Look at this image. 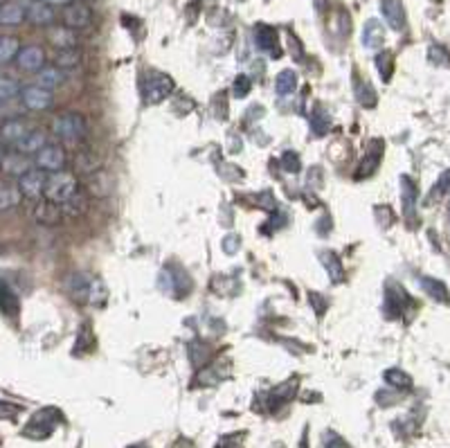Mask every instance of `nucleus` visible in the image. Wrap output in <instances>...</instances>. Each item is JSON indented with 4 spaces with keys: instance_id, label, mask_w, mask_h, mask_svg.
Here are the masks:
<instances>
[{
    "instance_id": "13",
    "label": "nucleus",
    "mask_w": 450,
    "mask_h": 448,
    "mask_svg": "<svg viewBox=\"0 0 450 448\" xmlns=\"http://www.w3.org/2000/svg\"><path fill=\"white\" fill-rule=\"evenodd\" d=\"M113 187H115V181H113V176L106 169H100V172L86 176V192L90 194V199L111 197Z\"/></svg>"
},
{
    "instance_id": "18",
    "label": "nucleus",
    "mask_w": 450,
    "mask_h": 448,
    "mask_svg": "<svg viewBox=\"0 0 450 448\" xmlns=\"http://www.w3.org/2000/svg\"><path fill=\"white\" fill-rule=\"evenodd\" d=\"M252 36H255V45L257 50L266 52L268 56H280V43H277V32L268 25H257L255 32H252Z\"/></svg>"
},
{
    "instance_id": "28",
    "label": "nucleus",
    "mask_w": 450,
    "mask_h": 448,
    "mask_svg": "<svg viewBox=\"0 0 450 448\" xmlns=\"http://www.w3.org/2000/svg\"><path fill=\"white\" fill-rule=\"evenodd\" d=\"M21 52V41L12 34H0V66L16 61Z\"/></svg>"
},
{
    "instance_id": "29",
    "label": "nucleus",
    "mask_w": 450,
    "mask_h": 448,
    "mask_svg": "<svg viewBox=\"0 0 450 448\" xmlns=\"http://www.w3.org/2000/svg\"><path fill=\"white\" fill-rule=\"evenodd\" d=\"M52 66L61 68V70H72L81 66V52L77 47H68V50H56L52 56Z\"/></svg>"
},
{
    "instance_id": "33",
    "label": "nucleus",
    "mask_w": 450,
    "mask_h": 448,
    "mask_svg": "<svg viewBox=\"0 0 450 448\" xmlns=\"http://www.w3.org/2000/svg\"><path fill=\"white\" fill-rule=\"evenodd\" d=\"M331 126V117L322 106H315V111L311 113V131L315 135H324Z\"/></svg>"
},
{
    "instance_id": "37",
    "label": "nucleus",
    "mask_w": 450,
    "mask_h": 448,
    "mask_svg": "<svg viewBox=\"0 0 450 448\" xmlns=\"http://www.w3.org/2000/svg\"><path fill=\"white\" fill-rule=\"evenodd\" d=\"M401 197H403V205H405V216H412L414 210V183L407 176H401Z\"/></svg>"
},
{
    "instance_id": "36",
    "label": "nucleus",
    "mask_w": 450,
    "mask_h": 448,
    "mask_svg": "<svg viewBox=\"0 0 450 448\" xmlns=\"http://www.w3.org/2000/svg\"><path fill=\"white\" fill-rule=\"evenodd\" d=\"M106 300H109V289L102 280L93 277V284H90V293H88V304L93 306H102Z\"/></svg>"
},
{
    "instance_id": "45",
    "label": "nucleus",
    "mask_w": 450,
    "mask_h": 448,
    "mask_svg": "<svg viewBox=\"0 0 450 448\" xmlns=\"http://www.w3.org/2000/svg\"><path fill=\"white\" fill-rule=\"evenodd\" d=\"M19 412H21L19 405L7 403V401H0V419H14Z\"/></svg>"
},
{
    "instance_id": "31",
    "label": "nucleus",
    "mask_w": 450,
    "mask_h": 448,
    "mask_svg": "<svg viewBox=\"0 0 450 448\" xmlns=\"http://www.w3.org/2000/svg\"><path fill=\"white\" fill-rule=\"evenodd\" d=\"M297 88V72L295 70H282L275 79V93L280 97L293 95Z\"/></svg>"
},
{
    "instance_id": "19",
    "label": "nucleus",
    "mask_w": 450,
    "mask_h": 448,
    "mask_svg": "<svg viewBox=\"0 0 450 448\" xmlns=\"http://www.w3.org/2000/svg\"><path fill=\"white\" fill-rule=\"evenodd\" d=\"M381 12L385 23L394 32H401L405 27V10L401 0H381Z\"/></svg>"
},
{
    "instance_id": "34",
    "label": "nucleus",
    "mask_w": 450,
    "mask_h": 448,
    "mask_svg": "<svg viewBox=\"0 0 450 448\" xmlns=\"http://www.w3.org/2000/svg\"><path fill=\"white\" fill-rule=\"evenodd\" d=\"M21 84L12 77L0 75V104L3 102H14L16 97H21Z\"/></svg>"
},
{
    "instance_id": "15",
    "label": "nucleus",
    "mask_w": 450,
    "mask_h": 448,
    "mask_svg": "<svg viewBox=\"0 0 450 448\" xmlns=\"http://www.w3.org/2000/svg\"><path fill=\"white\" fill-rule=\"evenodd\" d=\"M72 165H75V174L77 176H90V174H95V172H100V169H104V158L97 151H93V149H81V151L75 153V160H72Z\"/></svg>"
},
{
    "instance_id": "50",
    "label": "nucleus",
    "mask_w": 450,
    "mask_h": 448,
    "mask_svg": "<svg viewBox=\"0 0 450 448\" xmlns=\"http://www.w3.org/2000/svg\"><path fill=\"white\" fill-rule=\"evenodd\" d=\"M3 158H5V151H3V144H0V165H3Z\"/></svg>"
},
{
    "instance_id": "38",
    "label": "nucleus",
    "mask_w": 450,
    "mask_h": 448,
    "mask_svg": "<svg viewBox=\"0 0 450 448\" xmlns=\"http://www.w3.org/2000/svg\"><path fill=\"white\" fill-rule=\"evenodd\" d=\"M385 381L390 383L392 388H396V390H410L412 388V379L407 377L403 370H387L385 372Z\"/></svg>"
},
{
    "instance_id": "10",
    "label": "nucleus",
    "mask_w": 450,
    "mask_h": 448,
    "mask_svg": "<svg viewBox=\"0 0 450 448\" xmlns=\"http://www.w3.org/2000/svg\"><path fill=\"white\" fill-rule=\"evenodd\" d=\"M30 131H32V126H30L23 117H10V120H5L3 124H0V144L14 149V146L19 144Z\"/></svg>"
},
{
    "instance_id": "26",
    "label": "nucleus",
    "mask_w": 450,
    "mask_h": 448,
    "mask_svg": "<svg viewBox=\"0 0 450 448\" xmlns=\"http://www.w3.org/2000/svg\"><path fill=\"white\" fill-rule=\"evenodd\" d=\"M61 210H63V216H72V219L84 216L86 212L90 210V194L77 190L68 201L61 203Z\"/></svg>"
},
{
    "instance_id": "7",
    "label": "nucleus",
    "mask_w": 450,
    "mask_h": 448,
    "mask_svg": "<svg viewBox=\"0 0 450 448\" xmlns=\"http://www.w3.org/2000/svg\"><path fill=\"white\" fill-rule=\"evenodd\" d=\"M21 106L27 111H34V113L47 111L54 106V93L47 91V88H41L36 84L25 86L21 91Z\"/></svg>"
},
{
    "instance_id": "16",
    "label": "nucleus",
    "mask_w": 450,
    "mask_h": 448,
    "mask_svg": "<svg viewBox=\"0 0 450 448\" xmlns=\"http://www.w3.org/2000/svg\"><path fill=\"white\" fill-rule=\"evenodd\" d=\"M54 7L43 3V0H32L27 5V21L34 27H50L54 23Z\"/></svg>"
},
{
    "instance_id": "20",
    "label": "nucleus",
    "mask_w": 450,
    "mask_h": 448,
    "mask_svg": "<svg viewBox=\"0 0 450 448\" xmlns=\"http://www.w3.org/2000/svg\"><path fill=\"white\" fill-rule=\"evenodd\" d=\"M47 41L56 50H68V47H77V32L68 25H50L47 27Z\"/></svg>"
},
{
    "instance_id": "5",
    "label": "nucleus",
    "mask_w": 450,
    "mask_h": 448,
    "mask_svg": "<svg viewBox=\"0 0 450 448\" xmlns=\"http://www.w3.org/2000/svg\"><path fill=\"white\" fill-rule=\"evenodd\" d=\"M61 419V414L56 412L54 408H45V410H41L36 412L34 417L30 419V423L25 428H23V435L25 437H32V439H43L47 437L54 430L56 426V421Z\"/></svg>"
},
{
    "instance_id": "43",
    "label": "nucleus",
    "mask_w": 450,
    "mask_h": 448,
    "mask_svg": "<svg viewBox=\"0 0 450 448\" xmlns=\"http://www.w3.org/2000/svg\"><path fill=\"white\" fill-rule=\"evenodd\" d=\"M250 91H252V84H250L248 75H239L234 79V97H248Z\"/></svg>"
},
{
    "instance_id": "42",
    "label": "nucleus",
    "mask_w": 450,
    "mask_h": 448,
    "mask_svg": "<svg viewBox=\"0 0 450 448\" xmlns=\"http://www.w3.org/2000/svg\"><path fill=\"white\" fill-rule=\"evenodd\" d=\"M450 192V169L448 172H444L439 176V183L432 187V199H439V197H444V194Z\"/></svg>"
},
{
    "instance_id": "21",
    "label": "nucleus",
    "mask_w": 450,
    "mask_h": 448,
    "mask_svg": "<svg viewBox=\"0 0 450 448\" xmlns=\"http://www.w3.org/2000/svg\"><path fill=\"white\" fill-rule=\"evenodd\" d=\"M363 45L367 47V50H381L383 43H385V30H383V23H379L376 19H370L363 25Z\"/></svg>"
},
{
    "instance_id": "22",
    "label": "nucleus",
    "mask_w": 450,
    "mask_h": 448,
    "mask_svg": "<svg viewBox=\"0 0 450 448\" xmlns=\"http://www.w3.org/2000/svg\"><path fill=\"white\" fill-rule=\"evenodd\" d=\"M45 144H47V133L43 131V128H32V131L25 137H23V140L16 144L14 149L21 151V153H25V156L34 158Z\"/></svg>"
},
{
    "instance_id": "4",
    "label": "nucleus",
    "mask_w": 450,
    "mask_h": 448,
    "mask_svg": "<svg viewBox=\"0 0 450 448\" xmlns=\"http://www.w3.org/2000/svg\"><path fill=\"white\" fill-rule=\"evenodd\" d=\"M34 165L38 169H43L47 174H54V172H61L68 165V153L61 144H50L47 142L43 149H41L36 156H34Z\"/></svg>"
},
{
    "instance_id": "41",
    "label": "nucleus",
    "mask_w": 450,
    "mask_h": 448,
    "mask_svg": "<svg viewBox=\"0 0 450 448\" xmlns=\"http://www.w3.org/2000/svg\"><path fill=\"white\" fill-rule=\"evenodd\" d=\"M356 95H358V102L363 104V106H374L376 104V93H374V88L370 86V81H363V84H358Z\"/></svg>"
},
{
    "instance_id": "17",
    "label": "nucleus",
    "mask_w": 450,
    "mask_h": 448,
    "mask_svg": "<svg viewBox=\"0 0 450 448\" xmlns=\"http://www.w3.org/2000/svg\"><path fill=\"white\" fill-rule=\"evenodd\" d=\"M23 21H27V7L16 3V0H7L0 5V25L5 27H19Z\"/></svg>"
},
{
    "instance_id": "35",
    "label": "nucleus",
    "mask_w": 450,
    "mask_h": 448,
    "mask_svg": "<svg viewBox=\"0 0 450 448\" xmlns=\"http://www.w3.org/2000/svg\"><path fill=\"white\" fill-rule=\"evenodd\" d=\"M293 394H295V383H293V381L291 383H284V385L273 390V394H270V399H268V401H270V410H277L282 403L289 401Z\"/></svg>"
},
{
    "instance_id": "12",
    "label": "nucleus",
    "mask_w": 450,
    "mask_h": 448,
    "mask_svg": "<svg viewBox=\"0 0 450 448\" xmlns=\"http://www.w3.org/2000/svg\"><path fill=\"white\" fill-rule=\"evenodd\" d=\"M45 50L41 45H25L21 47L19 56H16V66H19L23 72H36L41 68H45Z\"/></svg>"
},
{
    "instance_id": "25",
    "label": "nucleus",
    "mask_w": 450,
    "mask_h": 448,
    "mask_svg": "<svg viewBox=\"0 0 450 448\" xmlns=\"http://www.w3.org/2000/svg\"><path fill=\"white\" fill-rule=\"evenodd\" d=\"M381 158H383V142H381V140H374V142L370 144V151H367L363 165L358 167L356 178H370V176L376 172V169H379Z\"/></svg>"
},
{
    "instance_id": "1",
    "label": "nucleus",
    "mask_w": 450,
    "mask_h": 448,
    "mask_svg": "<svg viewBox=\"0 0 450 448\" xmlns=\"http://www.w3.org/2000/svg\"><path fill=\"white\" fill-rule=\"evenodd\" d=\"M52 133L63 142H79L88 133V122L79 113H61L52 120Z\"/></svg>"
},
{
    "instance_id": "39",
    "label": "nucleus",
    "mask_w": 450,
    "mask_h": 448,
    "mask_svg": "<svg viewBox=\"0 0 450 448\" xmlns=\"http://www.w3.org/2000/svg\"><path fill=\"white\" fill-rule=\"evenodd\" d=\"M392 63H394V56L385 50L376 56V66H379V75L383 77V81H390L392 72H394V66H392Z\"/></svg>"
},
{
    "instance_id": "30",
    "label": "nucleus",
    "mask_w": 450,
    "mask_h": 448,
    "mask_svg": "<svg viewBox=\"0 0 450 448\" xmlns=\"http://www.w3.org/2000/svg\"><path fill=\"white\" fill-rule=\"evenodd\" d=\"M0 311H3L7 317H16L21 311V302H19V295L7 287V284H3L0 287Z\"/></svg>"
},
{
    "instance_id": "44",
    "label": "nucleus",
    "mask_w": 450,
    "mask_h": 448,
    "mask_svg": "<svg viewBox=\"0 0 450 448\" xmlns=\"http://www.w3.org/2000/svg\"><path fill=\"white\" fill-rule=\"evenodd\" d=\"M282 165H284L286 172L295 174V172H300V156L295 151H286L282 156Z\"/></svg>"
},
{
    "instance_id": "49",
    "label": "nucleus",
    "mask_w": 450,
    "mask_h": 448,
    "mask_svg": "<svg viewBox=\"0 0 450 448\" xmlns=\"http://www.w3.org/2000/svg\"><path fill=\"white\" fill-rule=\"evenodd\" d=\"M315 10H317V12L324 10V0H315Z\"/></svg>"
},
{
    "instance_id": "9",
    "label": "nucleus",
    "mask_w": 450,
    "mask_h": 448,
    "mask_svg": "<svg viewBox=\"0 0 450 448\" xmlns=\"http://www.w3.org/2000/svg\"><path fill=\"white\" fill-rule=\"evenodd\" d=\"M34 165V158L32 156H25V153L12 149L10 153H5L3 158V165H0V172H3L10 181H19L23 174H27Z\"/></svg>"
},
{
    "instance_id": "47",
    "label": "nucleus",
    "mask_w": 450,
    "mask_h": 448,
    "mask_svg": "<svg viewBox=\"0 0 450 448\" xmlns=\"http://www.w3.org/2000/svg\"><path fill=\"white\" fill-rule=\"evenodd\" d=\"M223 243H225V252H227V255H234V252H236V248L232 246V243H239V239H236L234 234H230V237H227V239H225Z\"/></svg>"
},
{
    "instance_id": "8",
    "label": "nucleus",
    "mask_w": 450,
    "mask_h": 448,
    "mask_svg": "<svg viewBox=\"0 0 450 448\" xmlns=\"http://www.w3.org/2000/svg\"><path fill=\"white\" fill-rule=\"evenodd\" d=\"M47 172H43V169H38V167H32L27 174H23L19 181V187H21V192H23V197L30 199V201H38V199H43V194H45V185H47Z\"/></svg>"
},
{
    "instance_id": "6",
    "label": "nucleus",
    "mask_w": 450,
    "mask_h": 448,
    "mask_svg": "<svg viewBox=\"0 0 450 448\" xmlns=\"http://www.w3.org/2000/svg\"><path fill=\"white\" fill-rule=\"evenodd\" d=\"M61 21H63V25H68L75 32L88 30L90 25H93V10H90L86 3H81V0H72V3L63 7Z\"/></svg>"
},
{
    "instance_id": "2",
    "label": "nucleus",
    "mask_w": 450,
    "mask_h": 448,
    "mask_svg": "<svg viewBox=\"0 0 450 448\" xmlns=\"http://www.w3.org/2000/svg\"><path fill=\"white\" fill-rule=\"evenodd\" d=\"M77 190H79L77 176L70 174V172H65V169H61V172H54V174L47 176V185H45V194H43V197L61 205V203L68 201Z\"/></svg>"
},
{
    "instance_id": "32",
    "label": "nucleus",
    "mask_w": 450,
    "mask_h": 448,
    "mask_svg": "<svg viewBox=\"0 0 450 448\" xmlns=\"http://www.w3.org/2000/svg\"><path fill=\"white\" fill-rule=\"evenodd\" d=\"M320 259L324 264V271L329 273V277L333 280V284H342L345 282V268H342L340 259L333 255V252H320Z\"/></svg>"
},
{
    "instance_id": "48",
    "label": "nucleus",
    "mask_w": 450,
    "mask_h": 448,
    "mask_svg": "<svg viewBox=\"0 0 450 448\" xmlns=\"http://www.w3.org/2000/svg\"><path fill=\"white\" fill-rule=\"evenodd\" d=\"M43 3L52 5V7H65L68 3H72V0H43Z\"/></svg>"
},
{
    "instance_id": "3",
    "label": "nucleus",
    "mask_w": 450,
    "mask_h": 448,
    "mask_svg": "<svg viewBox=\"0 0 450 448\" xmlns=\"http://www.w3.org/2000/svg\"><path fill=\"white\" fill-rule=\"evenodd\" d=\"M174 93V79L165 72H149V77L142 84V95L146 104H160Z\"/></svg>"
},
{
    "instance_id": "46",
    "label": "nucleus",
    "mask_w": 450,
    "mask_h": 448,
    "mask_svg": "<svg viewBox=\"0 0 450 448\" xmlns=\"http://www.w3.org/2000/svg\"><path fill=\"white\" fill-rule=\"evenodd\" d=\"M324 448H347V444L335 435V433H326L324 435Z\"/></svg>"
},
{
    "instance_id": "24",
    "label": "nucleus",
    "mask_w": 450,
    "mask_h": 448,
    "mask_svg": "<svg viewBox=\"0 0 450 448\" xmlns=\"http://www.w3.org/2000/svg\"><path fill=\"white\" fill-rule=\"evenodd\" d=\"M23 192L19 183H0V212H10V210H16L23 203Z\"/></svg>"
},
{
    "instance_id": "27",
    "label": "nucleus",
    "mask_w": 450,
    "mask_h": 448,
    "mask_svg": "<svg viewBox=\"0 0 450 448\" xmlns=\"http://www.w3.org/2000/svg\"><path fill=\"white\" fill-rule=\"evenodd\" d=\"M421 287L432 300H435V302H441V304L450 302V293H448L446 284L441 280H435V277H421Z\"/></svg>"
},
{
    "instance_id": "40",
    "label": "nucleus",
    "mask_w": 450,
    "mask_h": 448,
    "mask_svg": "<svg viewBox=\"0 0 450 448\" xmlns=\"http://www.w3.org/2000/svg\"><path fill=\"white\" fill-rule=\"evenodd\" d=\"M93 345H95V338H93V333H90V327H84L79 333L77 345H75V356H84Z\"/></svg>"
},
{
    "instance_id": "23",
    "label": "nucleus",
    "mask_w": 450,
    "mask_h": 448,
    "mask_svg": "<svg viewBox=\"0 0 450 448\" xmlns=\"http://www.w3.org/2000/svg\"><path fill=\"white\" fill-rule=\"evenodd\" d=\"M65 79H68L65 70L56 68V66H45V68H41L36 72V86L47 88V91H52V93L56 91V88H61L65 84Z\"/></svg>"
},
{
    "instance_id": "14",
    "label": "nucleus",
    "mask_w": 450,
    "mask_h": 448,
    "mask_svg": "<svg viewBox=\"0 0 450 448\" xmlns=\"http://www.w3.org/2000/svg\"><path fill=\"white\" fill-rule=\"evenodd\" d=\"M90 284H93V277L86 273H72L65 277V293L75 300L79 304H88V293H90Z\"/></svg>"
},
{
    "instance_id": "11",
    "label": "nucleus",
    "mask_w": 450,
    "mask_h": 448,
    "mask_svg": "<svg viewBox=\"0 0 450 448\" xmlns=\"http://www.w3.org/2000/svg\"><path fill=\"white\" fill-rule=\"evenodd\" d=\"M32 219L38 223V225H56L63 219V210H61V205L59 203H54V201H50V199H38L36 201V205H34V210H32Z\"/></svg>"
}]
</instances>
